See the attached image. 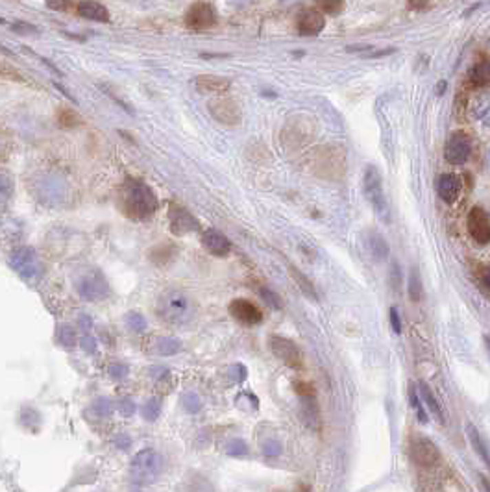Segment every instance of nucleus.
<instances>
[{"label":"nucleus","instance_id":"1","mask_svg":"<svg viewBox=\"0 0 490 492\" xmlns=\"http://www.w3.org/2000/svg\"><path fill=\"white\" fill-rule=\"evenodd\" d=\"M118 208L130 219H148L158 209V198L145 184L130 182L122 187L120 195H118Z\"/></svg>","mask_w":490,"mask_h":492},{"label":"nucleus","instance_id":"2","mask_svg":"<svg viewBox=\"0 0 490 492\" xmlns=\"http://www.w3.org/2000/svg\"><path fill=\"white\" fill-rule=\"evenodd\" d=\"M158 314L167 324L182 326V324L193 321L195 302L180 289H169L158 298Z\"/></svg>","mask_w":490,"mask_h":492},{"label":"nucleus","instance_id":"3","mask_svg":"<svg viewBox=\"0 0 490 492\" xmlns=\"http://www.w3.org/2000/svg\"><path fill=\"white\" fill-rule=\"evenodd\" d=\"M363 193L368 204L378 213V217L383 222H389V204L383 189V178L381 172L376 165H366L365 174H363Z\"/></svg>","mask_w":490,"mask_h":492},{"label":"nucleus","instance_id":"4","mask_svg":"<svg viewBox=\"0 0 490 492\" xmlns=\"http://www.w3.org/2000/svg\"><path fill=\"white\" fill-rule=\"evenodd\" d=\"M315 172L319 176L339 180L346 169V156L339 147H322L315 156Z\"/></svg>","mask_w":490,"mask_h":492},{"label":"nucleus","instance_id":"5","mask_svg":"<svg viewBox=\"0 0 490 492\" xmlns=\"http://www.w3.org/2000/svg\"><path fill=\"white\" fill-rule=\"evenodd\" d=\"M409 456L416 467L422 469H433L440 462V450L429 437L422 433H413L409 439Z\"/></svg>","mask_w":490,"mask_h":492},{"label":"nucleus","instance_id":"6","mask_svg":"<svg viewBox=\"0 0 490 492\" xmlns=\"http://www.w3.org/2000/svg\"><path fill=\"white\" fill-rule=\"evenodd\" d=\"M207 109H209L211 117L217 120L219 125L230 126V128L241 125V106H239L233 98H230V96L217 95L215 98L207 102Z\"/></svg>","mask_w":490,"mask_h":492},{"label":"nucleus","instance_id":"7","mask_svg":"<svg viewBox=\"0 0 490 492\" xmlns=\"http://www.w3.org/2000/svg\"><path fill=\"white\" fill-rule=\"evenodd\" d=\"M215 24H217L215 8H213L209 2H204V0L195 2L193 6H189L187 13H185V26H187L191 32H196V34L209 30Z\"/></svg>","mask_w":490,"mask_h":492},{"label":"nucleus","instance_id":"8","mask_svg":"<svg viewBox=\"0 0 490 492\" xmlns=\"http://www.w3.org/2000/svg\"><path fill=\"white\" fill-rule=\"evenodd\" d=\"M268 346H270L272 354L278 357L285 367L296 368V370L303 367V356L295 341L281 337V335H272L268 339Z\"/></svg>","mask_w":490,"mask_h":492},{"label":"nucleus","instance_id":"9","mask_svg":"<svg viewBox=\"0 0 490 492\" xmlns=\"http://www.w3.org/2000/svg\"><path fill=\"white\" fill-rule=\"evenodd\" d=\"M472 154V141L465 131H454L444 147V158L449 165H465Z\"/></svg>","mask_w":490,"mask_h":492},{"label":"nucleus","instance_id":"10","mask_svg":"<svg viewBox=\"0 0 490 492\" xmlns=\"http://www.w3.org/2000/svg\"><path fill=\"white\" fill-rule=\"evenodd\" d=\"M468 233L472 235V239L478 244H489L490 243V215L484 211L483 208L470 209L467 219Z\"/></svg>","mask_w":490,"mask_h":492},{"label":"nucleus","instance_id":"11","mask_svg":"<svg viewBox=\"0 0 490 492\" xmlns=\"http://www.w3.org/2000/svg\"><path fill=\"white\" fill-rule=\"evenodd\" d=\"M230 314L237 322H241L244 326H257L263 322V311H261L254 302H250L246 298H235L231 300Z\"/></svg>","mask_w":490,"mask_h":492},{"label":"nucleus","instance_id":"12","mask_svg":"<svg viewBox=\"0 0 490 492\" xmlns=\"http://www.w3.org/2000/svg\"><path fill=\"white\" fill-rule=\"evenodd\" d=\"M195 87L202 95H224L231 87L228 78L215 76V74H200L195 78Z\"/></svg>","mask_w":490,"mask_h":492},{"label":"nucleus","instance_id":"13","mask_svg":"<svg viewBox=\"0 0 490 492\" xmlns=\"http://www.w3.org/2000/svg\"><path fill=\"white\" fill-rule=\"evenodd\" d=\"M202 244L204 248L209 252L215 257H226V255L231 252V243L230 239L226 237L224 233H220L219 230H207L204 235H202Z\"/></svg>","mask_w":490,"mask_h":492},{"label":"nucleus","instance_id":"14","mask_svg":"<svg viewBox=\"0 0 490 492\" xmlns=\"http://www.w3.org/2000/svg\"><path fill=\"white\" fill-rule=\"evenodd\" d=\"M296 28L301 36H317L324 28V17L320 10H306L298 15Z\"/></svg>","mask_w":490,"mask_h":492},{"label":"nucleus","instance_id":"15","mask_svg":"<svg viewBox=\"0 0 490 492\" xmlns=\"http://www.w3.org/2000/svg\"><path fill=\"white\" fill-rule=\"evenodd\" d=\"M171 228L174 233L178 235H183V233H189V231H195L198 228V222L193 215L187 211V209L180 208V206H172L171 208Z\"/></svg>","mask_w":490,"mask_h":492},{"label":"nucleus","instance_id":"16","mask_svg":"<svg viewBox=\"0 0 490 492\" xmlns=\"http://www.w3.org/2000/svg\"><path fill=\"white\" fill-rule=\"evenodd\" d=\"M461 180L457 178L455 174H443L437 182L438 196H440L446 204H454V202L459 198V195H461Z\"/></svg>","mask_w":490,"mask_h":492},{"label":"nucleus","instance_id":"17","mask_svg":"<svg viewBox=\"0 0 490 492\" xmlns=\"http://www.w3.org/2000/svg\"><path fill=\"white\" fill-rule=\"evenodd\" d=\"M76 13L80 17L96 21V23H107L109 21L107 8L102 6L100 2H96V0H82V2H78Z\"/></svg>","mask_w":490,"mask_h":492},{"label":"nucleus","instance_id":"18","mask_svg":"<svg viewBox=\"0 0 490 492\" xmlns=\"http://www.w3.org/2000/svg\"><path fill=\"white\" fill-rule=\"evenodd\" d=\"M300 400H301V418H303V422H306L309 427H313V429L319 431L320 424H322V418H320L317 394H311V396H300Z\"/></svg>","mask_w":490,"mask_h":492},{"label":"nucleus","instance_id":"19","mask_svg":"<svg viewBox=\"0 0 490 492\" xmlns=\"http://www.w3.org/2000/svg\"><path fill=\"white\" fill-rule=\"evenodd\" d=\"M418 389H420V394H422V398H424L425 405H427V409H429V413L433 415V418L438 422V424H446V416H444V409L443 405H440V402L437 400V396L433 394V391L429 389V385L425 383V381H418Z\"/></svg>","mask_w":490,"mask_h":492},{"label":"nucleus","instance_id":"20","mask_svg":"<svg viewBox=\"0 0 490 492\" xmlns=\"http://www.w3.org/2000/svg\"><path fill=\"white\" fill-rule=\"evenodd\" d=\"M289 272H290V278L295 279V284L300 287V291L303 292V297H308L311 302H319V292H317V289H315L313 281L306 276V274L301 272L300 268H296L295 265H289Z\"/></svg>","mask_w":490,"mask_h":492},{"label":"nucleus","instance_id":"21","mask_svg":"<svg viewBox=\"0 0 490 492\" xmlns=\"http://www.w3.org/2000/svg\"><path fill=\"white\" fill-rule=\"evenodd\" d=\"M467 433H468V439H470V445H472L473 451L478 453L481 459H483V462L487 464L490 469V450H489V445L484 442L483 437H481V433L476 429V426H473L472 422H468L467 426Z\"/></svg>","mask_w":490,"mask_h":492},{"label":"nucleus","instance_id":"22","mask_svg":"<svg viewBox=\"0 0 490 492\" xmlns=\"http://www.w3.org/2000/svg\"><path fill=\"white\" fill-rule=\"evenodd\" d=\"M368 248H370V254L376 261H385L390 254L389 243L387 239L379 233V231H370L368 235Z\"/></svg>","mask_w":490,"mask_h":492},{"label":"nucleus","instance_id":"23","mask_svg":"<svg viewBox=\"0 0 490 492\" xmlns=\"http://www.w3.org/2000/svg\"><path fill=\"white\" fill-rule=\"evenodd\" d=\"M468 82L472 87H487L490 83V61L481 60L472 67L468 74Z\"/></svg>","mask_w":490,"mask_h":492},{"label":"nucleus","instance_id":"24","mask_svg":"<svg viewBox=\"0 0 490 492\" xmlns=\"http://www.w3.org/2000/svg\"><path fill=\"white\" fill-rule=\"evenodd\" d=\"M56 122L59 125V128L71 130V128L82 126L83 120L74 109H71V107H59L58 111H56Z\"/></svg>","mask_w":490,"mask_h":492},{"label":"nucleus","instance_id":"25","mask_svg":"<svg viewBox=\"0 0 490 492\" xmlns=\"http://www.w3.org/2000/svg\"><path fill=\"white\" fill-rule=\"evenodd\" d=\"M407 291H409V298H411V302L418 303L420 300L424 298V287H422V278H420V270L416 265H413V267H411V270H409Z\"/></svg>","mask_w":490,"mask_h":492},{"label":"nucleus","instance_id":"26","mask_svg":"<svg viewBox=\"0 0 490 492\" xmlns=\"http://www.w3.org/2000/svg\"><path fill=\"white\" fill-rule=\"evenodd\" d=\"M389 285L392 287V291L400 292L403 285V270L398 261H390L389 268Z\"/></svg>","mask_w":490,"mask_h":492},{"label":"nucleus","instance_id":"27","mask_svg":"<svg viewBox=\"0 0 490 492\" xmlns=\"http://www.w3.org/2000/svg\"><path fill=\"white\" fill-rule=\"evenodd\" d=\"M409 400H411V407H413L414 415L420 420V424H427L429 422V416L425 413L424 405H422V400L418 398V392L414 391V387L411 385V394H409Z\"/></svg>","mask_w":490,"mask_h":492},{"label":"nucleus","instance_id":"28","mask_svg":"<svg viewBox=\"0 0 490 492\" xmlns=\"http://www.w3.org/2000/svg\"><path fill=\"white\" fill-rule=\"evenodd\" d=\"M319 10L328 15H339L344 10V0H320Z\"/></svg>","mask_w":490,"mask_h":492},{"label":"nucleus","instance_id":"29","mask_svg":"<svg viewBox=\"0 0 490 492\" xmlns=\"http://www.w3.org/2000/svg\"><path fill=\"white\" fill-rule=\"evenodd\" d=\"M261 297H263V300H265L270 308H274V309H281L284 308V302H281V298L276 295V292L272 291V289H266V287H263L261 289Z\"/></svg>","mask_w":490,"mask_h":492},{"label":"nucleus","instance_id":"30","mask_svg":"<svg viewBox=\"0 0 490 492\" xmlns=\"http://www.w3.org/2000/svg\"><path fill=\"white\" fill-rule=\"evenodd\" d=\"M389 319H390V326H392V330H394L396 335H402L403 326H402V319H400V313H398V309H396V308L389 309Z\"/></svg>","mask_w":490,"mask_h":492},{"label":"nucleus","instance_id":"31","mask_svg":"<svg viewBox=\"0 0 490 492\" xmlns=\"http://www.w3.org/2000/svg\"><path fill=\"white\" fill-rule=\"evenodd\" d=\"M295 391L298 396H311V394H317L315 387L308 381H296L295 383Z\"/></svg>","mask_w":490,"mask_h":492},{"label":"nucleus","instance_id":"32","mask_svg":"<svg viewBox=\"0 0 490 492\" xmlns=\"http://www.w3.org/2000/svg\"><path fill=\"white\" fill-rule=\"evenodd\" d=\"M45 4L54 12H65L71 6V0H45Z\"/></svg>","mask_w":490,"mask_h":492},{"label":"nucleus","instance_id":"33","mask_svg":"<svg viewBox=\"0 0 490 492\" xmlns=\"http://www.w3.org/2000/svg\"><path fill=\"white\" fill-rule=\"evenodd\" d=\"M12 196V184L10 180L0 176V202H6Z\"/></svg>","mask_w":490,"mask_h":492},{"label":"nucleus","instance_id":"34","mask_svg":"<svg viewBox=\"0 0 490 492\" xmlns=\"http://www.w3.org/2000/svg\"><path fill=\"white\" fill-rule=\"evenodd\" d=\"M479 281H481V285H483L484 289H489L490 291V267H481L479 268Z\"/></svg>","mask_w":490,"mask_h":492},{"label":"nucleus","instance_id":"35","mask_svg":"<svg viewBox=\"0 0 490 492\" xmlns=\"http://www.w3.org/2000/svg\"><path fill=\"white\" fill-rule=\"evenodd\" d=\"M483 341H484V346H487V352H489V356H490V337L489 335H484Z\"/></svg>","mask_w":490,"mask_h":492}]
</instances>
